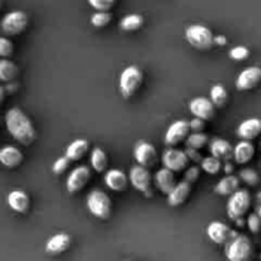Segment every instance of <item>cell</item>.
Instances as JSON below:
<instances>
[{"mask_svg": "<svg viewBox=\"0 0 261 261\" xmlns=\"http://www.w3.org/2000/svg\"><path fill=\"white\" fill-rule=\"evenodd\" d=\"M91 180V170L88 166H78L69 173L66 178V190L70 194H76L83 190Z\"/></svg>", "mask_w": 261, "mask_h": 261, "instance_id": "cell-10", "label": "cell"}, {"mask_svg": "<svg viewBox=\"0 0 261 261\" xmlns=\"http://www.w3.org/2000/svg\"><path fill=\"white\" fill-rule=\"evenodd\" d=\"M255 200H256V201H255V213H256L261 219V191H260V193H257Z\"/></svg>", "mask_w": 261, "mask_h": 261, "instance_id": "cell-43", "label": "cell"}, {"mask_svg": "<svg viewBox=\"0 0 261 261\" xmlns=\"http://www.w3.org/2000/svg\"><path fill=\"white\" fill-rule=\"evenodd\" d=\"M87 209L89 213L101 221H106L112 214V201L106 193L93 190L87 196Z\"/></svg>", "mask_w": 261, "mask_h": 261, "instance_id": "cell-6", "label": "cell"}, {"mask_svg": "<svg viewBox=\"0 0 261 261\" xmlns=\"http://www.w3.org/2000/svg\"><path fill=\"white\" fill-rule=\"evenodd\" d=\"M226 43H227V40L224 36H216V45L222 46V45H226Z\"/></svg>", "mask_w": 261, "mask_h": 261, "instance_id": "cell-44", "label": "cell"}, {"mask_svg": "<svg viewBox=\"0 0 261 261\" xmlns=\"http://www.w3.org/2000/svg\"><path fill=\"white\" fill-rule=\"evenodd\" d=\"M261 134V120L257 117H251L241 124L237 127V137L241 140H246V142H251V140L256 139Z\"/></svg>", "mask_w": 261, "mask_h": 261, "instance_id": "cell-18", "label": "cell"}, {"mask_svg": "<svg viewBox=\"0 0 261 261\" xmlns=\"http://www.w3.org/2000/svg\"><path fill=\"white\" fill-rule=\"evenodd\" d=\"M89 149V143L87 139H75L71 142L70 144L66 147L65 155L71 161V162H76L81 161L84 155L87 154Z\"/></svg>", "mask_w": 261, "mask_h": 261, "instance_id": "cell-26", "label": "cell"}, {"mask_svg": "<svg viewBox=\"0 0 261 261\" xmlns=\"http://www.w3.org/2000/svg\"><path fill=\"white\" fill-rule=\"evenodd\" d=\"M261 83L260 66H249L239 74L236 79V88L239 91H251Z\"/></svg>", "mask_w": 261, "mask_h": 261, "instance_id": "cell-14", "label": "cell"}, {"mask_svg": "<svg viewBox=\"0 0 261 261\" xmlns=\"http://www.w3.org/2000/svg\"><path fill=\"white\" fill-rule=\"evenodd\" d=\"M199 176H200V168L194 166V167L189 168L188 172L185 173V180L184 181H186L188 184L193 185L194 182H196V181H198Z\"/></svg>", "mask_w": 261, "mask_h": 261, "instance_id": "cell-40", "label": "cell"}, {"mask_svg": "<svg viewBox=\"0 0 261 261\" xmlns=\"http://www.w3.org/2000/svg\"><path fill=\"white\" fill-rule=\"evenodd\" d=\"M134 158L138 165L149 170L150 167H154L158 161L157 149L150 143L139 140L134 147Z\"/></svg>", "mask_w": 261, "mask_h": 261, "instance_id": "cell-9", "label": "cell"}, {"mask_svg": "<svg viewBox=\"0 0 261 261\" xmlns=\"http://www.w3.org/2000/svg\"><path fill=\"white\" fill-rule=\"evenodd\" d=\"M23 162V153L13 145H7V147L0 149V163L8 168H15L20 166Z\"/></svg>", "mask_w": 261, "mask_h": 261, "instance_id": "cell-22", "label": "cell"}, {"mask_svg": "<svg viewBox=\"0 0 261 261\" xmlns=\"http://www.w3.org/2000/svg\"><path fill=\"white\" fill-rule=\"evenodd\" d=\"M224 255L228 261H251L255 255L254 245L246 234H236L224 246Z\"/></svg>", "mask_w": 261, "mask_h": 261, "instance_id": "cell-2", "label": "cell"}, {"mask_svg": "<svg viewBox=\"0 0 261 261\" xmlns=\"http://www.w3.org/2000/svg\"><path fill=\"white\" fill-rule=\"evenodd\" d=\"M204 126H205V124H204L203 120L196 119V117H195V119L191 120L190 127H191V130H193V132H195V133H201V132H203Z\"/></svg>", "mask_w": 261, "mask_h": 261, "instance_id": "cell-41", "label": "cell"}, {"mask_svg": "<svg viewBox=\"0 0 261 261\" xmlns=\"http://www.w3.org/2000/svg\"><path fill=\"white\" fill-rule=\"evenodd\" d=\"M240 178L250 186H256L260 182V176L252 168H244L240 171Z\"/></svg>", "mask_w": 261, "mask_h": 261, "instance_id": "cell-34", "label": "cell"}, {"mask_svg": "<svg viewBox=\"0 0 261 261\" xmlns=\"http://www.w3.org/2000/svg\"><path fill=\"white\" fill-rule=\"evenodd\" d=\"M189 109L194 117L203 120V121H208L216 116L217 107L214 106L211 98H206V97H196V98L191 99L189 103Z\"/></svg>", "mask_w": 261, "mask_h": 261, "instance_id": "cell-13", "label": "cell"}, {"mask_svg": "<svg viewBox=\"0 0 261 261\" xmlns=\"http://www.w3.org/2000/svg\"><path fill=\"white\" fill-rule=\"evenodd\" d=\"M91 166L96 172H106L107 167H109V157L102 148H93L91 153Z\"/></svg>", "mask_w": 261, "mask_h": 261, "instance_id": "cell-28", "label": "cell"}, {"mask_svg": "<svg viewBox=\"0 0 261 261\" xmlns=\"http://www.w3.org/2000/svg\"><path fill=\"white\" fill-rule=\"evenodd\" d=\"M185 37L193 47L199 51H208L216 45V36L204 24H191L186 28Z\"/></svg>", "mask_w": 261, "mask_h": 261, "instance_id": "cell-3", "label": "cell"}, {"mask_svg": "<svg viewBox=\"0 0 261 261\" xmlns=\"http://www.w3.org/2000/svg\"><path fill=\"white\" fill-rule=\"evenodd\" d=\"M112 15L110 12H96L91 17V24L96 28H103L111 22Z\"/></svg>", "mask_w": 261, "mask_h": 261, "instance_id": "cell-33", "label": "cell"}, {"mask_svg": "<svg viewBox=\"0 0 261 261\" xmlns=\"http://www.w3.org/2000/svg\"><path fill=\"white\" fill-rule=\"evenodd\" d=\"M247 227H249L250 232L254 234L260 233L261 231V219L256 213H251L247 217Z\"/></svg>", "mask_w": 261, "mask_h": 261, "instance_id": "cell-39", "label": "cell"}, {"mask_svg": "<svg viewBox=\"0 0 261 261\" xmlns=\"http://www.w3.org/2000/svg\"><path fill=\"white\" fill-rule=\"evenodd\" d=\"M70 163H71V161L69 160L66 155H64V157H59L53 165L54 173H55V175H61V173H64L69 168Z\"/></svg>", "mask_w": 261, "mask_h": 261, "instance_id": "cell-38", "label": "cell"}, {"mask_svg": "<svg viewBox=\"0 0 261 261\" xmlns=\"http://www.w3.org/2000/svg\"><path fill=\"white\" fill-rule=\"evenodd\" d=\"M105 184L110 190L115 191V193H122L127 189L129 178L122 170L112 168V170L107 171L105 175Z\"/></svg>", "mask_w": 261, "mask_h": 261, "instance_id": "cell-17", "label": "cell"}, {"mask_svg": "<svg viewBox=\"0 0 261 261\" xmlns=\"http://www.w3.org/2000/svg\"><path fill=\"white\" fill-rule=\"evenodd\" d=\"M143 79V71L139 66L137 65H129L122 70L120 74V81H119V88L120 93L125 98H130L134 96L138 92V89L142 87Z\"/></svg>", "mask_w": 261, "mask_h": 261, "instance_id": "cell-5", "label": "cell"}, {"mask_svg": "<svg viewBox=\"0 0 261 261\" xmlns=\"http://www.w3.org/2000/svg\"><path fill=\"white\" fill-rule=\"evenodd\" d=\"M255 155V145L251 142H242L237 143L233 149V158L239 165H246L254 158Z\"/></svg>", "mask_w": 261, "mask_h": 261, "instance_id": "cell-24", "label": "cell"}, {"mask_svg": "<svg viewBox=\"0 0 261 261\" xmlns=\"http://www.w3.org/2000/svg\"><path fill=\"white\" fill-rule=\"evenodd\" d=\"M14 53V45L9 38L0 36V58L8 59Z\"/></svg>", "mask_w": 261, "mask_h": 261, "instance_id": "cell-35", "label": "cell"}, {"mask_svg": "<svg viewBox=\"0 0 261 261\" xmlns=\"http://www.w3.org/2000/svg\"><path fill=\"white\" fill-rule=\"evenodd\" d=\"M129 181L135 190L147 196H153L152 175L148 168L139 165L133 166L129 172Z\"/></svg>", "mask_w": 261, "mask_h": 261, "instance_id": "cell-8", "label": "cell"}, {"mask_svg": "<svg viewBox=\"0 0 261 261\" xmlns=\"http://www.w3.org/2000/svg\"><path fill=\"white\" fill-rule=\"evenodd\" d=\"M70 234L65 233V232H60V233L54 234L51 239H48V241L46 242L45 251L46 254L51 255V256H58V255L64 254L70 247Z\"/></svg>", "mask_w": 261, "mask_h": 261, "instance_id": "cell-16", "label": "cell"}, {"mask_svg": "<svg viewBox=\"0 0 261 261\" xmlns=\"http://www.w3.org/2000/svg\"><path fill=\"white\" fill-rule=\"evenodd\" d=\"M252 198L251 194L246 189H240L233 195L229 196L227 201V214L229 219L237 222L240 219H244V217L249 213L251 208Z\"/></svg>", "mask_w": 261, "mask_h": 261, "instance_id": "cell-4", "label": "cell"}, {"mask_svg": "<svg viewBox=\"0 0 261 261\" xmlns=\"http://www.w3.org/2000/svg\"><path fill=\"white\" fill-rule=\"evenodd\" d=\"M18 75H19V68L17 64L8 59L0 60V81L10 83V82H14Z\"/></svg>", "mask_w": 261, "mask_h": 261, "instance_id": "cell-27", "label": "cell"}, {"mask_svg": "<svg viewBox=\"0 0 261 261\" xmlns=\"http://www.w3.org/2000/svg\"><path fill=\"white\" fill-rule=\"evenodd\" d=\"M144 23V18L140 14H129L125 15L121 20H120L119 25L122 31L125 32H134L138 31Z\"/></svg>", "mask_w": 261, "mask_h": 261, "instance_id": "cell-29", "label": "cell"}, {"mask_svg": "<svg viewBox=\"0 0 261 261\" xmlns=\"http://www.w3.org/2000/svg\"><path fill=\"white\" fill-rule=\"evenodd\" d=\"M154 182L157 188L160 189L161 193L166 194V195H170L173 191V189L176 188V185H177L173 172L166 167L157 171L154 176Z\"/></svg>", "mask_w": 261, "mask_h": 261, "instance_id": "cell-21", "label": "cell"}, {"mask_svg": "<svg viewBox=\"0 0 261 261\" xmlns=\"http://www.w3.org/2000/svg\"><path fill=\"white\" fill-rule=\"evenodd\" d=\"M222 167V161H219L218 158L213 157V155H209L201 160V168H203L204 172H206L208 175H218L221 172Z\"/></svg>", "mask_w": 261, "mask_h": 261, "instance_id": "cell-31", "label": "cell"}, {"mask_svg": "<svg viewBox=\"0 0 261 261\" xmlns=\"http://www.w3.org/2000/svg\"><path fill=\"white\" fill-rule=\"evenodd\" d=\"M185 152H186V154H188L189 160H193L194 162H201V160H203V158H201V155H200V153H199L198 150L190 149V148H188Z\"/></svg>", "mask_w": 261, "mask_h": 261, "instance_id": "cell-42", "label": "cell"}, {"mask_svg": "<svg viewBox=\"0 0 261 261\" xmlns=\"http://www.w3.org/2000/svg\"><path fill=\"white\" fill-rule=\"evenodd\" d=\"M116 0H88L89 5L97 12H109L115 5Z\"/></svg>", "mask_w": 261, "mask_h": 261, "instance_id": "cell-37", "label": "cell"}, {"mask_svg": "<svg viewBox=\"0 0 261 261\" xmlns=\"http://www.w3.org/2000/svg\"><path fill=\"white\" fill-rule=\"evenodd\" d=\"M190 122L186 120H177L168 126L165 135V143L170 147H175L186 140L190 135Z\"/></svg>", "mask_w": 261, "mask_h": 261, "instance_id": "cell-11", "label": "cell"}, {"mask_svg": "<svg viewBox=\"0 0 261 261\" xmlns=\"http://www.w3.org/2000/svg\"><path fill=\"white\" fill-rule=\"evenodd\" d=\"M223 167H224V170H226V172L228 173V175H231V172H233V166H232L229 162H227L226 166H223Z\"/></svg>", "mask_w": 261, "mask_h": 261, "instance_id": "cell-45", "label": "cell"}, {"mask_svg": "<svg viewBox=\"0 0 261 261\" xmlns=\"http://www.w3.org/2000/svg\"><path fill=\"white\" fill-rule=\"evenodd\" d=\"M237 190H240V177L234 175H227L221 178L214 188V191L221 196H231Z\"/></svg>", "mask_w": 261, "mask_h": 261, "instance_id": "cell-25", "label": "cell"}, {"mask_svg": "<svg viewBox=\"0 0 261 261\" xmlns=\"http://www.w3.org/2000/svg\"><path fill=\"white\" fill-rule=\"evenodd\" d=\"M211 101L218 109L226 106L227 102H228V92H227L226 87L222 86V84H216V86L212 87Z\"/></svg>", "mask_w": 261, "mask_h": 261, "instance_id": "cell-30", "label": "cell"}, {"mask_svg": "<svg viewBox=\"0 0 261 261\" xmlns=\"http://www.w3.org/2000/svg\"><path fill=\"white\" fill-rule=\"evenodd\" d=\"M209 142L208 135L204 134V133H193L191 135H189V138L186 139V145L190 149L199 150L203 147H205Z\"/></svg>", "mask_w": 261, "mask_h": 261, "instance_id": "cell-32", "label": "cell"}, {"mask_svg": "<svg viewBox=\"0 0 261 261\" xmlns=\"http://www.w3.org/2000/svg\"><path fill=\"white\" fill-rule=\"evenodd\" d=\"M250 56V50L246 46H236L229 51V58L236 61H244Z\"/></svg>", "mask_w": 261, "mask_h": 261, "instance_id": "cell-36", "label": "cell"}, {"mask_svg": "<svg viewBox=\"0 0 261 261\" xmlns=\"http://www.w3.org/2000/svg\"><path fill=\"white\" fill-rule=\"evenodd\" d=\"M8 205L15 213L25 214L31 208V199L23 190H13L7 198Z\"/></svg>", "mask_w": 261, "mask_h": 261, "instance_id": "cell-20", "label": "cell"}, {"mask_svg": "<svg viewBox=\"0 0 261 261\" xmlns=\"http://www.w3.org/2000/svg\"><path fill=\"white\" fill-rule=\"evenodd\" d=\"M4 99H5V88L0 86V105L4 102Z\"/></svg>", "mask_w": 261, "mask_h": 261, "instance_id": "cell-46", "label": "cell"}, {"mask_svg": "<svg viewBox=\"0 0 261 261\" xmlns=\"http://www.w3.org/2000/svg\"><path fill=\"white\" fill-rule=\"evenodd\" d=\"M233 149L231 143L222 138H214L211 142V153L213 157L227 163L233 158Z\"/></svg>", "mask_w": 261, "mask_h": 261, "instance_id": "cell-19", "label": "cell"}, {"mask_svg": "<svg viewBox=\"0 0 261 261\" xmlns=\"http://www.w3.org/2000/svg\"><path fill=\"white\" fill-rule=\"evenodd\" d=\"M5 125L9 134L24 147L33 144L37 132L30 117L18 107H13L5 115Z\"/></svg>", "mask_w": 261, "mask_h": 261, "instance_id": "cell-1", "label": "cell"}, {"mask_svg": "<svg viewBox=\"0 0 261 261\" xmlns=\"http://www.w3.org/2000/svg\"><path fill=\"white\" fill-rule=\"evenodd\" d=\"M162 162L163 166L170 171H172V172H180V171H184L188 167L190 160H189L186 152L171 148V149H167L163 153Z\"/></svg>", "mask_w": 261, "mask_h": 261, "instance_id": "cell-15", "label": "cell"}, {"mask_svg": "<svg viewBox=\"0 0 261 261\" xmlns=\"http://www.w3.org/2000/svg\"><path fill=\"white\" fill-rule=\"evenodd\" d=\"M191 193V185L188 184L186 181H182V182L177 184L176 188L173 189L172 193L170 195H167V201H168V205L173 206H180L182 204L186 203L188 198L190 196Z\"/></svg>", "mask_w": 261, "mask_h": 261, "instance_id": "cell-23", "label": "cell"}, {"mask_svg": "<svg viewBox=\"0 0 261 261\" xmlns=\"http://www.w3.org/2000/svg\"><path fill=\"white\" fill-rule=\"evenodd\" d=\"M206 234H208L209 240L213 241L214 244L219 245V246H226L229 240L233 239L237 233L232 231L223 222L213 221L206 227Z\"/></svg>", "mask_w": 261, "mask_h": 261, "instance_id": "cell-12", "label": "cell"}, {"mask_svg": "<svg viewBox=\"0 0 261 261\" xmlns=\"http://www.w3.org/2000/svg\"><path fill=\"white\" fill-rule=\"evenodd\" d=\"M28 25V17L22 10H14L3 17L0 20V31L5 36H17L24 32Z\"/></svg>", "mask_w": 261, "mask_h": 261, "instance_id": "cell-7", "label": "cell"}]
</instances>
